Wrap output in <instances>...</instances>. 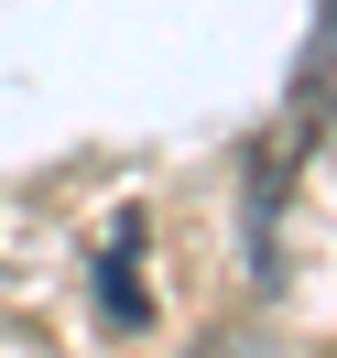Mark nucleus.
<instances>
[{
    "mask_svg": "<svg viewBox=\"0 0 337 358\" xmlns=\"http://www.w3.org/2000/svg\"><path fill=\"white\" fill-rule=\"evenodd\" d=\"M337 76V0H326V22H315V55H305V87H326Z\"/></svg>",
    "mask_w": 337,
    "mask_h": 358,
    "instance_id": "f03ea898",
    "label": "nucleus"
},
{
    "mask_svg": "<svg viewBox=\"0 0 337 358\" xmlns=\"http://www.w3.org/2000/svg\"><path fill=\"white\" fill-rule=\"evenodd\" d=\"M98 293H109L120 326H142V315H153V293H142V217L109 228V250H98Z\"/></svg>",
    "mask_w": 337,
    "mask_h": 358,
    "instance_id": "f257e3e1",
    "label": "nucleus"
}]
</instances>
